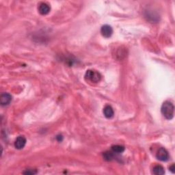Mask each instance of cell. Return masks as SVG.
<instances>
[{
    "instance_id": "1",
    "label": "cell",
    "mask_w": 175,
    "mask_h": 175,
    "mask_svg": "<svg viewBox=\"0 0 175 175\" xmlns=\"http://www.w3.org/2000/svg\"><path fill=\"white\" fill-rule=\"evenodd\" d=\"M174 105L170 101H165L163 103L161 108V114L166 119L170 120L174 116Z\"/></svg>"
},
{
    "instance_id": "2",
    "label": "cell",
    "mask_w": 175,
    "mask_h": 175,
    "mask_svg": "<svg viewBox=\"0 0 175 175\" xmlns=\"http://www.w3.org/2000/svg\"><path fill=\"white\" fill-rule=\"evenodd\" d=\"M85 77H86V78L88 80H90V81H91L92 82H94V83L99 82L101 78V76L99 72L92 71V70L87 71L86 75H85Z\"/></svg>"
},
{
    "instance_id": "3",
    "label": "cell",
    "mask_w": 175,
    "mask_h": 175,
    "mask_svg": "<svg viewBox=\"0 0 175 175\" xmlns=\"http://www.w3.org/2000/svg\"><path fill=\"white\" fill-rule=\"evenodd\" d=\"M157 158L161 161H166L169 159V154L164 148H160L157 152Z\"/></svg>"
},
{
    "instance_id": "4",
    "label": "cell",
    "mask_w": 175,
    "mask_h": 175,
    "mask_svg": "<svg viewBox=\"0 0 175 175\" xmlns=\"http://www.w3.org/2000/svg\"><path fill=\"white\" fill-rule=\"evenodd\" d=\"M101 33L105 38H109L113 34V29L109 25H104L101 29Z\"/></svg>"
},
{
    "instance_id": "5",
    "label": "cell",
    "mask_w": 175,
    "mask_h": 175,
    "mask_svg": "<svg viewBox=\"0 0 175 175\" xmlns=\"http://www.w3.org/2000/svg\"><path fill=\"white\" fill-rule=\"evenodd\" d=\"M12 101V96L9 93H2L0 96V103L2 106H7Z\"/></svg>"
},
{
    "instance_id": "6",
    "label": "cell",
    "mask_w": 175,
    "mask_h": 175,
    "mask_svg": "<svg viewBox=\"0 0 175 175\" xmlns=\"http://www.w3.org/2000/svg\"><path fill=\"white\" fill-rule=\"evenodd\" d=\"M26 144V139L24 136H19L17 137L15 142H14V146L17 149L21 150L24 148Z\"/></svg>"
},
{
    "instance_id": "7",
    "label": "cell",
    "mask_w": 175,
    "mask_h": 175,
    "mask_svg": "<svg viewBox=\"0 0 175 175\" xmlns=\"http://www.w3.org/2000/svg\"><path fill=\"white\" fill-rule=\"evenodd\" d=\"M50 11V7L48 4L45 3H41L38 6V12L42 15L47 14Z\"/></svg>"
},
{
    "instance_id": "8",
    "label": "cell",
    "mask_w": 175,
    "mask_h": 175,
    "mask_svg": "<svg viewBox=\"0 0 175 175\" xmlns=\"http://www.w3.org/2000/svg\"><path fill=\"white\" fill-rule=\"evenodd\" d=\"M103 114L107 118H111L114 116V109L110 106H106L103 109Z\"/></svg>"
},
{
    "instance_id": "9",
    "label": "cell",
    "mask_w": 175,
    "mask_h": 175,
    "mask_svg": "<svg viewBox=\"0 0 175 175\" xmlns=\"http://www.w3.org/2000/svg\"><path fill=\"white\" fill-rule=\"evenodd\" d=\"M152 173L156 175H163L165 173L164 167L160 165H157L152 168Z\"/></svg>"
},
{
    "instance_id": "10",
    "label": "cell",
    "mask_w": 175,
    "mask_h": 175,
    "mask_svg": "<svg viewBox=\"0 0 175 175\" xmlns=\"http://www.w3.org/2000/svg\"><path fill=\"white\" fill-rule=\"evenodd\" d=\"M112 151L115 153H122L124 151V147L121 145H113L112 146Z\"/></svg>"
},
{
    "instance_id": "11",
    "label": "cell",
    "mask_w": 175,
    "mask_h": 175,
    "mask_svg": "<svg viewBox=\"0 0 175 175\" xmlns=\"http://www.w3.org/2000/svg\"><path fill=\"white\" fill-rule=\"evenodd\" d=\"M103 157L105 159L107 160V161H111V160L114 158L113 152H109V151H107L106 152H104Z\"/></svg>"
},
{
    "instance_id": "12",
    "label": "cell",
    "mask_w": 175,
    "mask_h": 175,
    "mask_svg": "<svg viewBox=\"0 0 175 175\" xmlns=\"http://www.w3.org/2000/svg\"><path fill=\"white\" fill-rule=\"evenodd\" d=\"M37 172L36 170H27L26 172H23V174H36Z\"/></svg>"
},
{
    "instance_id": "13",
    "label": "cell",
    "mask_w": 175,
    "mask_h": 175,
    "mask_svg": "<svg viewBox=\"0 0 175 175\" xmlns=\"http://www.w3.org/2000/svg\"><path fill=\"white\" fill-rule=\"evenodd\" d=\"M169 169H170V170L172 171V173H174V164H172V166L169 167Z\"/></svg>"
}]
</instances>
